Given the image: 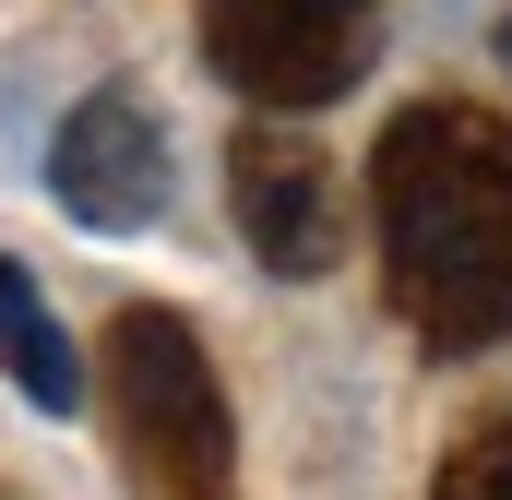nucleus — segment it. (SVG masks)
Returning <instances> with one entry per match:
<instances>
[{"label": "nucleus", "mask_w": 512, "mask_h": 500, "mask_svg": "<svg viewBox=\"0 0 512 500\" xmlns=\"http://www.w3.org/2000/svg\"><path fill=\"white\" fill-rule=\"evenodd\" d=\"M382 203V286L417 346L477 358L512 334V120L477 96L393 108L370 155Z\"/></svg>", "instance_id": "obj_1"}, {"label": "nucleus", "mask_w": 512, "mask_h": 500, "mask_svg": "<svg viewBox=\"0 0 512 500\" xmlns=\"http://www.w3.org/2000/svg\"><path fill=\"white\" fill-rule=\"evenodd\" d=\"M96 370H108L131 500H239V417H227V381L179 310L131 298L96 346Z\"/></svg>", "instance_id": "obj_2"}, {"label": "nucleus", "mask_w": 512, "mask_h": 500, "mask_svg": "<svg viewBox=\"0 0 512 500\" xmlns=\"http://www.w3.org/2000/svg\"><path fill=\"white\" fill-rule=\"evenodd\" d=\"M203 60L274 120L334 108L382 60V0H203Z\"/></svg>", "instance_id": "obj_3"}, {"label": "nucleus", "mask_w": 512, "mask_h": 500, "mask_svg": "<svg viewBox=\"0 0 512 500\" xmlns=\"http://www.w3.org/2000/svg\"><path fill=\"white\" fill-rule=\"evenodd\" d=\"M48 191H60V215H84L108 239L155 227V203H167V131H155V108L131 84H96L60 120V143H48Z\"/></svg>", "instance_id": "obj_4"}, {"label": "nucleus", "mask_w": 512, "mask_h": 500, "mask_svg": "<svg viewBox=\"0 0 512 500\" xmlns=\"http://www.w3.org/2000/svg\"><path fill=\"white\" fill-rule=\"evenodd\" d=\"M227 203H239V227H251L262 274H286V286H310L322 262H334V167H322V143L286 120H251L227 143Z\"/></svg>", "instance_id": "obj_5"}, {"label": "nucleus", "mask_w": 512, "mask_h": 500, "mask_svg": "<svg viewBox=\"0 0 512 500\" xmlns=\"http://www.w3.org/2000/svg\"><path fill=\"white\" fill-rule=\"evenodd\" d=\"M0 370L24 405H48V417H72L84 405V358H72V334L48 322V298H36V274L24 262H0Z\"/></svg>", "instance_id": "obj_6"}, {"label": "nucleus", "mask_w": 512, "mask_h": 500, "mask_svg": "<svg viewBox=\"0 0 512 500\" xmlns=\"http://www.w3.org/2000/svg\"><path fill=\"white\" fill-rule=\"evenodd\" d=\"M429 500H512V405H501V417H477V429L441 453Z\"/></svg>", "instance_id": "obj_7"}, {"label": "nucleus", "mask_w": 512, "mask_h": 500, "mask_svg": "<svg viewBox=\"0 0 512 500\" xmlns=\"http://www.w3.org/2000/svg\"><path fill=\"white\" fill-rule=\"evenodd\" d=\"M501 60H512V12H501Z\"/></svg>", "instance_id": "obj_8"}, {"label": "nucleus", "mask_w": 512, "mask_h": 500, "mask_svg": "<svg viewBox=\"0 0 512 500\" xmlns=\"http://www.w3.org/2000/svg\"><path fill=\"white\" fill-rule=\"evenodd\" d=\"M0 500H12V489H0Z\"/></svg>", "instance_id": "obj_9"}]
</instances>
